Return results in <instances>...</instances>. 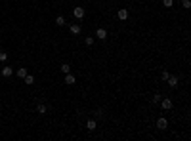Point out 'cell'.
I'll return each instance as SVG.
<instances>
[{"instance_id": "obj_1", "label": "cell", "mask_w": 191, "mask_h": 141, "mask_svg": "<svg viewBox=\"0 0 191 141\" xmlns=\"http://www.w3.org/2000/svg\"><path fill=\"white\" fill-rule=\"evenodd\" d=\"M159 105L162 107V111H170L174 103H172V99H170V97H162V99L159 101Z\"/></svg>"}, {"instance_id": "obj_5", "label": "cell", "mask_w": 191, "mask_h": 141, "mask_svg": "<svg viewBox=\"0 0 191 141\" xmlns=\"http://www.w3.org/2000/svg\"><path fill=\"white\" fill-rule=\"evenodd\" d=\"M166 82H168V86H170V88H176V86H178V76H174V74H170V76L166 78Z\"/></svg>"}, {"instance_id": "obj_4", "label": "cell", "mask_w": 191, "mask_h": 141, "mask_svg": "<svg viewBox=\"0 0 191 141\" xmlns=\"http://www.w3.org/2000/svg\"><path fill=\"white\" fill-rule=\"evenodd\" d=\"M69 31H71V34H80L82 27L78 25V23H71V25H69Z\"/></svg>"}, {"instance_id": "obj_14", "label": "cell", "mask_w": 191, "mask_h": 141, "mask_svg": "<svg viewBox=\"0 0 191 141\" xmlns=\"http://www.w3.org/2000/svg\"><path fill=\"white\" fill-rule=\"evenodd\" d=\"M61 72H65V74L71 72V65L69 63H63V65H61Z\"/></svg>"}, {"instance_id": "obj_9", "label": "cell", "mask_w": 191, "mask_h": 141, "mask_svg": "<svg viewBox=\"0 0 191 141\" xmlns=\"http://www.w3.org/2000/svg\"><path fill=\"white\" fill-rule=\"evenodd\" d=\"M12 74H13L12 67H2V76H4V78H10Z\"/></svg>"}, {"instance_id": "obj_8", "label": "cell", "mask_w": 191, "mask_h": 141, "mask_svg": "<svg viewBox=\"0 0 191 141\" xmlns=\"http://www.w3.org/2000/svg\"><path fill=\"white\" fill-rule=\"evenodd\" d=\"M75 82H76L75 74H71V72H67V74H65V84H69V86H73Z\"/></svg>"}, {"instance_id": "obj_10", "label": "cell", "mask_w": 191, "mask_h": 141, "mask_svg": "<svg viewBox=\"0 0 191 141\" xmlns=\"http://www.w3.org/2000/svg\"><path fill=\"white\" fill-rule=\"evenodd\" d=\"M86 128H88L90 132H94V130L97 128V122H96V120H92V118H90V120L86 122Z\"/></svg>"}, {"instance_id": "obj_22", "label": "cell", "mask_w": 191, "mask_h": 141, "mask_svg": "<svg viewBox=\"0 0 191 141\" xmlns=\"http://www.w3.org/2000/svg\"><path fill=\"white\" fill-rule=\"evenodd\" d=\"M96 116H97V118H103V111L97 109V111H96Z\"/></svg>"}, {"instance_id": "obj_17", "label": "cell", "mask_w": 191, "mask_h": 141, "mask_svg": "<svg viewBox=\"0 0 191 141\" xmlns=\"http://www.w3.org/2000/svg\"><path fill=\"white\" fill-rule=\"evenodd\" d=\"M160 99H162V96H160V94H155V96H153V99H151V101L155 103V105H157V103H159Z\"/></svg>"}, {"instance_id": "obj_18", "label": "cell", "mask_w": 191, "mask_h": 141, "mask_svg": "<svg viewBox=\"0 0 191 141\" xmlns=\"http://www.w3.org/2000/svg\"><path fill=\"white\" fill-rule=\"evenodd\" d=\"M84 42H86V46H94V38H92V36H86Z\"/></svg>"}, {"instance_id": "obj_16", "label": "cell", "mask_w": 191, "mask_h": 141, "mask_svg": "<svg viewBox=\"0 0 191 141\" xmlns=\"http://www.w3.org/2000/svg\"><path fill=\"white\" fill-rule=\"evenodd\" d=\"M182 8H184V10H189L191 2H189V0H182Z\"/></svg>"}, {"instance_id": "obj_2", "label": "cell", "mask_w": 191, "mask_h": 141, "mask_svg": "<svg viewBox=\"0 0 191 141\" xmlns=\"http://www.w3.org/2000/svg\"><path fill=\"white\" fill-rule=\"evenodd\" d=\"M73 15H75L76 19H82V17H84V8H82V6L73 8Z\"/></svg>"}, {"instance_id": "obj_21", "label": "cell", "mask_w": 191, "mask_h": 141, "mask_svg": "<svg viewBox=\"0 0 191 141\" xmlns=\"http://www.w3.org/2000/svg\"><path fill=\"white\" fill-rule=\"evenodd\" d=\"M170 76V72H168V70H162V74H160V78H162V80H164L166 82V78Z\"/></svg>"}, {"instance_id": "obj_7", "label": "cell", "mask_w": 191, "mask_h": 141, "mask_svg": "<svg viewBox=\"0 0 191 141\" xmlns=\"http://www.w3.org/2000/svg\"><path fill=\"white\" fill-rule=\"evenodd\" d=\"M117 17H119L121 21H126V19H128V12L122 8V10H119V12H117Z\"/></svg>"}, {"instance_id": "obj_11", "label": "cell", "mask_w": 191, "mask_h": 141, "mask_svg": "<svg viewBox=\"0 0 191 141\" xmlns=\"http://www.w3.org/2000/svg\"><path fill=\"white\" fill-rule=\"evenodd\" d=\"M15 74H17L19 78H25V74H27V69H25V67H19V69H17V72H15Z\"/></svg>"}, {"instance_id": "obj_13", "label": "cell", "mask_w": 191, "mask_h": 141, "mask_svg": "<svg viewBox=\"0 0 191 141\" xmlns=\"http://www.w3.org/2000/svg\"><path fill=\"white\" fill-rule=\"evenodd\" d=\"M56 23H57V27H63L67 21H65V17L63 15H57V19H56Z\"/></svg>"}, {"instance_id": "obj_20", "label": "cell", "mask_w": 191, "mask_h": 141, "mask_svg": "<svg viewBox=\"0 0 191 141\" xmlns=\"http://www.w3.org/2000/svg\"><path fill=\"white\" fill-rule=\"evenodd\" d=\"M162 4H164V8H172V4H174V0H162Z\"/></svg>"}, {"instance_id": "obj_6", "label": "cell", "mask_w": 191, "mask_h": 141, "mask_svg": "<svg viewBox=\"0 0 191 141\" xmlns=\"http://www.w3.org/2000/svg\"><path fill=\"white\" fill-rule=\"evenodd\" d=\"M96 36H97L99 40H105V38H107V31H105L103 27H99V29L96 31Z\"/></svg>"}, {"instance_id": "obj_12", "label": "cell", "mask_w": 191, "mask_h": 141, "mask_svg": "<svg viewBox=\"0 0 191 141\" xmlns=\"http://www.w3.org/2000/svg\"><path fill=\"white\" fill-rule=\"evenodd\" d=\"M23 80H25L29 86H31V84H34V76H32V74H29V72L25 74V78H23Z\"/></svg>"}, {"instance_id": "obj_15", "label": "cell", "mask_w": 191, "mask_h": 141, "mask_svg": "<svg viewBox=\"0 0 191 141\" xmlns=\"http://www.w3.org/2000/svg\"><path fill=\"white\" fill-rule=\"evenodd\" d=\"M36 111L40 113V115H46V111H48V109H46V105H42V103H40V105L36 107Z\"/></svg>"}, {"instance_id": "obj_3", "label": "cell", "mask_w": 191, "mask_h": 141, "mask_svg": "<svg viewBox=\"0 0 191 141\" xmlns=\"http://www.w3.org/2000/svg\"><path fill=\"white\" fill-rule=\"evenodd\" d=\"M157 128H159V130H166V128H168V120H166L164 116L157 118Z\"/></svg>"}, {"instance_id": "obj_19", "label": "cell", "mask_w": 191, "mask_h": 141, "mask_svg": "<svg viewBox=\"0 0 191 141\" xmlns=\"http://www.w3.org/2000/svg\"><path fill=\"white\" fill-rule=\"evenodd\" d=\"M6 59H8V53H6V51H2V50H0V61H2V63H4V61H6Z\"/></svg>"}]
</instances>
